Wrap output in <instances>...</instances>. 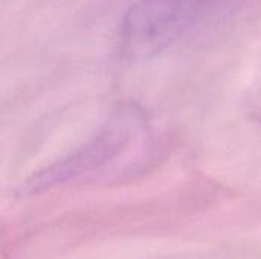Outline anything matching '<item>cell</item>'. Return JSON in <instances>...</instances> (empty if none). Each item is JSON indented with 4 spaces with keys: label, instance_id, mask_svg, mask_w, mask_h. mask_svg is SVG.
Returning a JSON list of instances; mask_svg holds the SVG:
<instances>
[{
    "label": "cell",
    "instance_id": "1",
    "mask_svg": "<svg viewBox=\"0 0 261 259\" xmlns=\"http://www.w3.org/2000/svg\"><path fill=\"white\" fill-rule=\"evenodd\" d=\"M210 0H139L124 15L121 40L133 58L154 56L184 38Z\"/></svg>",
    "mask_w": 261,
    "mask_h": 259
},
{
    "label": "cell",
    "instance_id": "2",
    "mask_svg": "<svg viewBox=\"0 0 261 259\" xmlns=\"http://www.w3.org/2000/svg\"><path fill=\"white\" fill-rule=\"evenodd\" d=\"M147 136L148 127L144 114L133 107H125L115 113L109 124L89 143L72 153V156L34 176L26 188L40 191L54 186L55 183H63L96 171L119 157L132 145L142 142Z\"/></svg>",
    "mask_w": 261,
    "mask_h": 259
},
{
    "label": "cell",
    "instance_id": "3",
    "mask_svg": "<svg viewBox=\"0 0 261 259\" xmlns=\"http://www.w3.org/2000/svg\"><path fill=\"white\" fill-rule=\"evenodd\" d=\"M249 110H251V116H252L257 122H260L261 124V93L260 95H257L254 99H251V107H249Z\"/></svg>",
    "mask_w": 261,
    "mask_h": 259
}]
</instances>
